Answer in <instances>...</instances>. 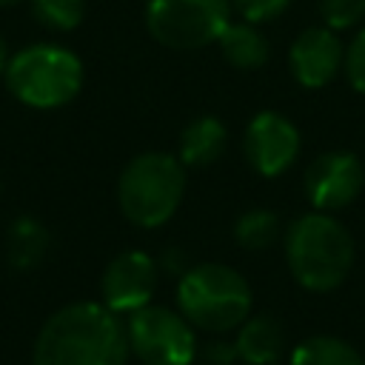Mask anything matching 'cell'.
<instances>
[{"instance_id": "30bf717a", "label": "cell", "mask_w": 365, "mask_h": 365, "mask_svg": "<svg viewBox=\"0 0 365 365\" xmlns=\"http://www.w3.org/2000/svg\"><path fill=\"white\" fill-rule=\"evenodd\" d=\"M160 282V265L151 254L128 248L117 254L100 277V302L120 317H128L151 305Z\"/></svg>"}, {"instance_id": "ba28073f", "label": "cell", "mask_w": 365, "mask_h": 365, "mask_svg": "<svg viewBox=\"0 0 365 365\" xmlns=\"http://www.w3.org/2000/svg\"><path fill=\"white\" fill-rule=\"evenodd\" d=\"M365 188V168L356 154L334 148L317 154L305 174H302V191L305 200L314 205V211H342L348 208Z\"/></svg>"}, {"instance_id": "603a6c76", "label": "cell", "mask_w": 365, "mask_h": 365, "mask_svg": "<svg viewBox=\"0 0 365 365\" xmlns=\"http://www.w3.org/2000/svg\"><path fill=\"white\" fill-rule=\"evenodd\" d=\"M157 265H160V271H165L168 277H177V279L191 268V262H188V257H185L182 248H165L157 257Z\"/></svg>"}, {"instance_id": "5bb4252c", "label": "cell", "mask_w": 365, "mask_h": 365, "mask_svg": "<svg viewBox=\"0 0 365 365\" xmlns=\"http://www.w3.org/2000/svg\"><path fill=\"white\" fill-rule=\"evenodd\" d=\"M220 54L234 66V68H242V71H254V68H262L268 63V37L259 31V26L254 23H245V20H231L220 40Z\"/></svg>"}, {"instance_id": "6da1fadb", "label": "cell", "mask_w": 365, "mask_h": 365, "mask_svg": "<svg viewBox=\"0 0 365 365\" xmlns=\"http://www.w3.org/2000/svg\"><path fill=\"white\" fill-rule=\"evenodd\" d=\"M125 319L103 302H68L37 331L31 365H125Z\"/></svg>"}, {"instance_id": "4fadbf2b", "label": "cell", "mask_w": 365, "mask_h": 365, "mask_svg": "<svg viewBox=\"0 0 365 365\" xmlns=\"http://www.w3.org/2000/svg\"><path fill=\"white\" fill-rule=\"evenodd\" d=\"M228 145V128L220 117L214 114H200L194 117L182 131H180V140H177V157L180 163L188 168H202V165H211L222 157Z\"/></svg>"}, {"instance_id": "e0dca14e", "label": "cell", "mask_w": 365, "mask_h": 365, "mask_svg": "<svg viewBox=\"0 0 365 365\" xmlns=\"http://www.w3.org/2000/svg\"><path fill=\"white\" fill-rule=\"evenodd\" d=\"M282 234V222L271 208H248L234 222V240L245 251H265Z\"/></svg>"}, {"instance_id": "7402d4cb", "label": "cell", "mask_w": 365, "mask_h": 365, "mask_svg": "<svg viewBox=\"0 0 365 365\" xmlns=\"http://www.w3.org/2000/svg\"><path fill=\"white\" fill-rule=\"evenodd\" d=\"M200 356H202L208 365H234V362H240V359H237L234 339H222V334L214 336V339H208L205 345H200Z\"/></svg>"}, {"instance_id": "8fae6325", "label": "cell", "mask_w": 365, "mask_h": 365, "mask_svg": "<svg viewBox=\"0 0 365 365\" xmlns=\"http://www.w3.org/2000/svg\"><path fill=\"white\" fill-rule=\"evenodd\" d=\"M345 60V46L339 34L328 26H308L302 29L291 48H288V68L291 77L302 88H322L328 86Z\"/></svg>"}, {"instance_id": "3957f363", "label": "cell", "mask_w": 365, "mask_h": 365, "mask_svg": "<svg viewBox=\"0 0 365 365\" xmlns=\"http://www.w3.org/2000/svg\"><path fill=\"white\" fill-rule=\"evenodd\" d=\"M177 311L205 334H228L251 314L248 279L225 262H197L177 279Z\"/></svg>"}, {"instance_id": "277c9868", "label": "cell", "mask_w": 365, "mask_h": 365, "mask_svg": "<svg viewBox=\"0 0 365 365\" xmlns=\"http://www.w3.org/2000/svg\"><path fill=\"white\" fill-rule=\"evenodd\" d=\"M185 194V165L168 151H143L125 163L117 180V205L137 228L168 222Z\"/></svg>"}, {"instance_id": "d4e9b609", "label": "cell", "mask_w": 365, "mask_h": 365, "mask_svg": "<svg viewBox=\"0 0 365 365\" xmlns=\"http://www.w3.org/2000/svg\"><path fill=\"white\" fill-rule=\"evenodd\" d=\"M11 3H20V0H0V6H11Z\"/></svg>"}, {"instance_id": "d6986e66", "label": "cell", "mask_w": 365, "mask_h": 365, "mask_svg": "<svg viewBox=\"0 0 365 365\" xmlns=\"http://www.w3.org/2000/svg\"><path fill=\"white\" fill-rule=\"evenodd\" d=\"M319 17L334 31L354 29L365 17V0H319Z\"/></svg>"}, {"instance_id": "9c48e42d", "label": "cell", "mask_w": 365, "mask_h": 365, "mask_svg": "<svg viewBox=\"0 0 365 365\" xmlns=\"http://www.w3.org/2000/svg\"><path fill=\"white\" fill-rule=\"evenodd\" d=\"M299 128L279 111H257L242 134V154L259 177L285 174L299 157Z\"/></svg>"}, {"instance_id": "52a82bcc", "label": "cell", "mask_w": 365, "mask_h": 365, "mask_svg": "<svg viewBox=\"0 0 365 365\" xmlns=\"http://www.w3.org/2000/svg\"><path fill=\"white\" fill-rule=\"evenodd\" d=\"M128 351L140 365H191L200 356L197 328L168 305H145L125 317Z\"/></svg>"}, {"instance_id": "7a4b0ae2", "label": "cell", "mask_w": 365, "mask_h": 365, "mask_svg": "<svg viewBox=\"0 0 365 365\" xmlns=\"http://www.w3.org/2000/svg\"><path fill=\"white\" fill-rule=\"evenodd\" d=\"M282 248L294 282L311 294L336 291L354 268V237L325 211L299 214L285 228Z\"/></svg>"}, {"instance_id": "8992f818", "label": "cell", "mask_w": 365, "mask_h": 365, "mask_svg": "<svg viewBox=\"0 0 365 365\" xmlns=\"http://www.w3.org/2000/svg\"><path fill=\"white\" fill-rule=\"evenodd\" d=\"M231 0H148V34L174 51H197L220 40L231 23Z\"/></svg>"}, {"instance_id": "cb8c5ba5", "label": "cell", "mask_w": 365, "mask_h": 365, "mask_svg": "<svg viewBox=\"0 0 365 365\" xmlns=\"http://www.w3.org/2000/svg\"><path fill=\"white\" fill-rule=\"evenodd\" d=\"M9 46H6V40H3V34H0V74L6 71V66H9Z\"/></svg>"}, {"instance_id": "5b68a950", "label": "cell", "mask_w": 365, "mask_h": 365, "mask_svg": "<svg viewBox=\"0 0 365 365\" xmlns=\"http://www.w3.org/2000/svg\"><path fill=\"white\" fill-rule=\"evenodd\" d=\"M9 91L29 108H60L83 88L80 57L57 43H34L9 57L3 71Z\"/></svg>"}, {"instance_id": "44dd1931", "label": "cell", "mask_w": 365, "mask_h": 365, "mask_svg": "<svg viewBox=\"0 0 365 365\" xmlns=\"http://www.w3.org/2000/svg\"><path fill=\"white\" fill-rule=\"evenodd\" d=\"M231 6L240 14V20L259 26V23H268V20L279 17L291 6V0H231Z\"/></svg>"}, {"instance_id": "ffe728a7", "label": "cell", "mask_w": 365, "mask_h": 365, "mask_svg": "<svg viewBox=\"0 0 365 365\" xmlns=\"http://www.w3.org/2000/svg\"><path fill=\"white\" fill-rule=\"evenodd\" d=\"M342 71H345L351 88L359 91V94H365V29H359L354 34V40L345 46Z\"/></svg>"}, {"instance_id": "7c38bea8", "label": "cell", "mask_w": 365, "mask_h": 365, "mask_svg": "<svg viewBox=\"0 0 365 365\" xmlns=\"http://www.w3.org/2000/svg\"><path fill=\"white\" fill-rule=\"evenodd\" d=\"M234 348L242 365H277L285 356L282 322L271 314H248L234 331Z\"/></svg>"}, {"instance_id": "9a60e30c", "label": "cell", "mask_w": 365, "mask_h": 365, "mask_svg": "<svg viewBox=\"0 0 365 365\" xmlns=\"http://www.w3.org/2000/svg\"><path fill=\"white\" fill-rule=\"evenodd\" d=\"M48 228L34 220V217H17L9 225V237H6V257L9 265L14 271H31L43 262L46 251H48Z\"/></svg>"}, {"instance_id": "ac0fdd59", "label": "cell", "mask_w": 365, "mask_h": 365, "mask_svg": "<svg viewBox=\"0 0 365 365\" xmlns=\"http://www.w3.org/2000/svg\"><path fill=\"white\" fill-rule=\"evenodd\" d=\"M31 11L46 29L71 31L80 26L86 14V3L83 0H31Z\"/></svg>"}, {"instance_id": "2e32d148", "label": "cell", "mask_w": 365, "mask_h": 365, "mask_svg": "<svg viewBox=\"0 0 365 365\" xmlns=\"http://www.w3.org/2000/svg\"><path fill=\"white\" fill-rule=\"evenodd\" d=\"M288 365H365V356L342 336L314 334L291 348Z\"/></svg>"}]
</instances>
